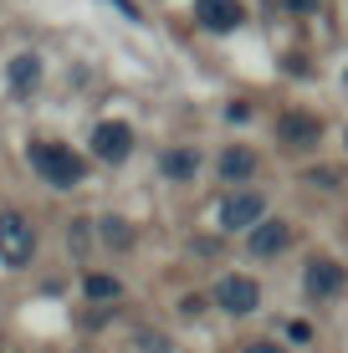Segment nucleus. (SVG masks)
<instances>
[{
  "instance_id": "obj_1",
  "label": "nucleus",
  "mask_w": 348,
  "mask_h": 353,
  "mask_svg": "<svg viewBox=\"0 0 348 353\" xmlns=\"http://www.w3.org/2000/svg\"><path fill=\"white\" fill-rule=\"evenodd\" d=\"M31 164H36V174H41L46 185H57V190L82 185V169H88L72 149H62V143H31Z\"/></svg>"
},
{
  "instance_id": "obj_2",
  "label": "nucleus",
  "mask_w": 348,
  "mask_h": 353,
  "mask_svg": "<svg viewBox=\"0 0 348 353\" xmlns=\"http://www.w3.org/2000/svg\"><path fill=\"white\" fill-rule=\"evenodd\" d=\"M31 251H36V236H31L26 215L0 210V261H6V266H26Z\"/></svg>"
},
{
  "instance_id": "obj_3",
  "label": "nucleus",
  "mask_w": 348,
  "mask_h": 353,
  "mask_svg": "<svg viewBox=\"0 0 348 353\" xmlns=\"http://www.w3.org/2000/svg\"><path fill=\"white\" fill-rule=\"evenodd\" d=\"M215 302H221L231 318H246V312H256L261 287L251 282V276H221V282H215Z\"/></svg>"
},
{
  "instance_id": "obj_4",
  "label": "nucleus",
  "mask_w": 348,
  "mask_h": 353,
  "mask_svg": "<svg viewBox=\"0 0 348 353\" xmlns=\"http://www.w3.org/2000/svg\"><path fill=\"white\" fill-rule=\"evenodd\" d=\"M261 221H267V200H261L256 190H241V194H231V200L221 205V225L225 230H251Z\"/></svg>"
},
{
  "instance_id": "obj_5",
  "label": "nucleus",
  "mask_w": 348,
  "mask_h": 353,
  "mask_svg": "<svg viewBox=\"0 0 348 353\" xmlns=\"http://www.w3.org/2000/svg\"><path fill=\"white\" fill-rule=\"evenodd\" d=\"M92 154L108 159V164H123L134 154V128L128 123H98L92 128Z\"/></svg>"
},
{
  "instance_id": "obj_6",
  "label": "nucleus",
  "mask_w": 348,
  "mask_h": 353,
  "mask_svg": "<svg viewBox=\"0 0 348 353\" xmlns=\"http://www.w3.org/2000/svg\"><path fill=\"white\" fill-rule=\"evenodd\" d=\"M318 133H323V123L313 113H282L277 118V143H287V149H313Z\"/></svg>"
},
{
  "instance_id": "obj_7",
  "label": "nucleus",
  "mask_w": 348,
  "mask_h": 353,
  "mask_svg": "<svg viewBox=\"0 0 348 353\" xmlns=\"http://www.w3.org/2000/svg\"><path fill=\"white\" fill-rule=\"evenodd\" d=\"M303 287H307V297H338V292H343V266L333 261V256H318V261H307V276H303Z\"/></svg>"
},
{
  "instance_id": "obj_8",
  "label": "nucleus",
  "mask_w": 348,
  "mask_h": 353,
  "mask_svg": "<svg viewBox=\"0 0 348 353\" xmlns=\"http://www.w3.org/2000/svg\"><path fill=\"white\" fill-rule=\"evenodd\" d=\"M195 21L210 31H236L241 26V6L236 0H195Z\"/></svg>"
},
{
  "instance_id": "obj_9",
  "label": "nucleus",
  "mask_w": 348,
  "mask_h": 353,
  "mask_svg": "<svg viewBox=\"0 0 348 353\" xmlns=\"http://www.w3.org/2000/svg\"><path fill=\"white\" fill-rule=\"evenodd\" d=\"M287 241H292V225H287V221H261V225H251V251H256V256H277Z\"/></svg>"
},
{
  "instance_id": "obj_10",
  "label": "nucleus",
  "mask_w": 348,
  "mask_h": 353,
  "mask_svg": "<svg viewBox=\"0 0 348 353\" xmlns=\"http://www.w3.org/2000/svg\"><path fill=\"white\" fill-rule=\"evenodd\" d=\"M10 88L16 92H31L36 82H41V57H31V52H21V57H10Z\"/></svg>"
},
{
  "instance_id": "obj_11",
  "label": "nucleus",
  "mask_w": 348,
  "mask_h": 353,
  "mask_svg": "<svg viewBox=\"0 0 348 353\" xmlns=\"http://www.w3.org/2000/svg\"><path fill=\"white\" fill-rule=\"evenodd\" d=\"M221 174L231 179V185L251 179V174H256V154H251V149H241V143H236V149H225V154H221Z\"/></svg>"
},
{
  "instance_id": "obj_12",
  "label": "nucleus",
  "mask_w": 348,
  "mask_h": 353,
  "mask_svg": "<svg viewBox=\"0 0 348 353\" xmlns=\"http://www.w3.org/2000/svg\"><path fill=\"white\" fill-rule=\"evenodd\" d=\"M159 169H164L170 179H195V169H200V154H195V149H164Z\"/></svg>"
},
{
  "instance_id": "obj_13",
  "label": "nucleus",
  "mask_w": 348,
  "mask_h": 353,
  "mask_svg": "<svg viewBox=\"0 0 348 353\" xmlns=\"http://www.w3.org/2000/svg\"><path fill=\"white\" fill-rule=\"evenodd\" d=\"M82 287H88V297H92V302H113L118 292H123V287H118V276H108V272H92Z\"/></svg>"
},
{
  "instance_id": "obj_14",
  "label": "nucleus",
  "mask_w": 348,
  "mask_h": 353,
  "mask_svg": "<svg viewBox=\"0 0 348 353\" xmlns=\"http://www.w3.org/2000/svg\"><path fill=\"white\" fill-rule=\"evenodd\" d=\"M103 241H108V246H128V241H134V230H128L123 221H103Z\"/></svg>"
},
{
  "instance_id": "obj_15",
  "label": "nucleus",
  "mask_w": 348,
  "mask_h": 353,
  "mask_svg": "<svg viewBox=\"0 0 348 353\" xmlns=\"http://www.w3.org/2000/svg\"><path fill=\"white\" fill-rule=\"evenodd\" d=\"M139 348H143V353H170V338H159V333H143V338H139Z\"/></svg>"
},
{
  "instance_id": "obj_16",
  "label": "nucleus",
  "mask_w": 348,
  "mask_h": 353,
  "mask_svg": "<svg viewBox=\"0 0 348 353\" xmlns=\"http://www.w3.org/2000/svg\"><path fill=\"white\" fill-rule=\"evenodd\" d=\"M241 353H287V348H277V343H246Z\"/></svg>"
},
{
  "instance_id": "obj_17",
  "label": "nucleus",
  "mask_w": 348,
  "mask_h": 353,
  "mask_svg": "<svg viewBox=\"0 0 348 353\" xmlns=\"http://www.w3.org/2000/svg\"><path fill=\"white\" fill-rule=\"evenodd\" d=\"M287 10H318V0H282Z\"/></svg>"
}]
</instances>
